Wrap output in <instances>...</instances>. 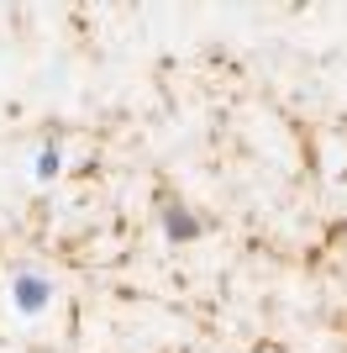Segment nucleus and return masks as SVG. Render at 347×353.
Segmentation results:
<instances>
[{"instance_id":"7ed1b4c3","label":"nucleus","mask_w":347,"mask_h":353,"mask_svg":"<svg viewBox=\"0 0 347 353\" xmlns=\"http://www.w3.org/2000/svg\"><path fill=\"white\" fill-rule=\"evenodd\" d=\"M58 163H63V153H58V143H48V148H37L32 174H37V179H53V174H58Z\"/></svg>"},{"instance_id":"f257e3e1","label":"nucleus","mask_w":347,"mask_h":353,"mask_svg":"<svg viewBox=\"0 0 347 353\" xmlns=\"http://www.w3.org/2000/svg\"><path fill=\"white\" fill-rule=\"evenodd\" d=\"M48 301H53V280L48 274H37V269H16L11 274V306L21 316H43Z\"/></svg>"},{"instance_id":"f03ea898","label":"nucleus","mask_w":347,"mask_h":353,"mask_svg":"<svg viewBox=\"0 0 347 353\" xmlns=\"http://www.w3.org/2000/svg\"><path fill=\"white\" fill-rule=\"evenodd\" d=\"M163 232H169L174 243H195V237H200V216L189 206H163Z\"/></svg>"}]
</instances>
